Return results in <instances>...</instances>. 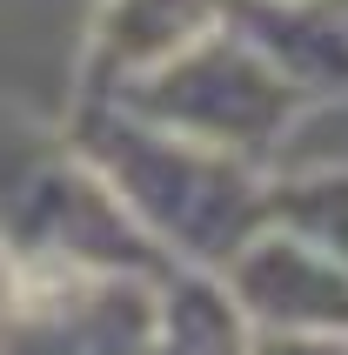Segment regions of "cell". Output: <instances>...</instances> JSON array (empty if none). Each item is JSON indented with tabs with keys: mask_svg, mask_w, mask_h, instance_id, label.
Instances as JSON below:
<instances>
[{
	"mask_svg": "<svg viewBox=\"0 0 348 355\" xmlns=\"http://www.w3.org/2000/svg\"><path fill=\"white\" fill-rule=\"evenodd\" d=\"M67 135L80 141V155L107 175L121 208L134 215V228L174 268L221 275L268 228V168L261 161L168 135L114 101H87Z\"/></svg>",
	"mask_w": 348,
	"mask_h": 355,
	"instance_id": "obj_1",
	"label": "cell"
},
{
	"mask_svg": "<svg viewBox=\"0 0 348 355\" xmlns=\"http://www.w3.org/2000/svg\"><path fill=\"white\" fill-rule=\"evenodd\" d=\"M0 255L20 282L168 261L74 135L0 121Z\"/></svg>",
	"mask_w": 348,
	"mask_h": 355,
	"instance_id": "obj_3",
	"label": "cell"
},
{
	"mask_svg": "<svg viewBox=\"0 0 348 355\" xmlns=\"http://www.w3.org/2000/svg\"><path fill=\"white\" fill-rule=\"evenodd\" d=\"M107 101L141 114V121H155V128H168V135L208 141L221 155L261 161V168L288 148V135L315 107V94L234 14L221 27H208L194 47H181L174 60H161L155 74L128 80Z\"/></svg>",
	"mask_w": 348,
	"mask_h": 355,
	"instance_id": "obj_4",
	"label": "cell"
},
{
	"mask_svg": "<svg viewBox=\"0 0 348 355\" xmlns=\"http://www.w3.org/2000/svg\"><path fill=\"white\" fill-rule=\"evenodd\" d=\"M228 20V0H107L94 14V34H87V60H80V80H87V101L121 94L128 80L155 74L161 60H174L181 47L221 27Z\"/></svg>",
	"mask_w": 348,
	"mask_h": 355,
	"instance_id": "obj_6",
	"label": "cell"
},
{
	"mask_svg": "<svg viewBox=\"0 0 348 355\" xmlns=\"http://www.w3.org/2000/svg\"><path fill=\"white\" fill-rule=\"evenodd\" d=\"M268 221L308 235L322 255L348 268V168H302V175H268Z\"/></svg>",
	"mask_w": 348,
	"mask_h": 355,
	"instance_id": "obj_7",
	"label": "cell"
},
{
	"mask_svg": "<svg viewBox=\"0 0 348 355\" xmlns=\"http://www.w3.org/2000/svg\"><path fill=\"white\" fill-rule=\"evenodd\" d=\"M248 355H348V329L342 336H254Z\"/></svg>",
	"mask_w": 348,
	"mask_h": 355,
	"instance_id": "obj_8",
	"label": "cell"
},
{
	"mask_svg": "<svg viewBox=\"0 0 348 355\" xmlns=\"http://www.w3.org/2000/svg\"><path fill=\"white\" fill-rule=\"evenodd\" d=\"M214 282L241 309L248 336H342L348 329V268L281 221H268Z\"/></svg>",
	"mask_w": 348,
	"mask_h": 355,
	"instance_id": "obj_5",
	"label": "cell"
},
{
	"mask_svg": "<svg viewBox=\"0 0 348 355\" xmlns=\"http://www.w3.org/2000/svg\"><path fill=\"white\" fill-rule=\"evenodd\" d=\"M254 336L201 268H107L20 282L0 355H248Z\"/></svg>",
	"mask_w": 348,
	"mask_h": 355,
	"instance_id": "obj_2",
	"label": "cell"
}]
</instances>
